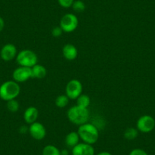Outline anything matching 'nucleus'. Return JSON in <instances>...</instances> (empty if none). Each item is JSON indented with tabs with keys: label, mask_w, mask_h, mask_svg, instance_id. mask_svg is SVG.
Returning a JSON list of instances; mask_svg holds the SVG:
<instances>
[{
	"label": "nucleus",
	"mask_w": 155,
	"mask_h": 155,
	"mask_svg": "<svg viewBox=\"0 0 155 155\" xmlns=\"http://www.w3.org/2000/svg\"><path fill=\"white\" fill-rule=\"evenodd\" d=\"M80 141V137L77 132H71L68 133L65 136V143L67 147L73 148L74 146L77 145Z\"/></svg>",
	"instance_id": "nucleus-15"
},
{
	"label": "nucleus",
	"mask_w": 155,
	"mask_h": 155,
	"mask_svg": "<svg viewBox=\"0 0 155 155\" xmlns=\"http://www.w3.org/2000/svg\"><path fill=\"white\" fill-rule=\"evenodd\" d=\"M28 132L34 139L37 140V141L43 140L47 135V130H46L45 126L39 122H35L30 125Z\"/></svg>",
	"instance_id": "nucleus-8"
},
{
	"label": "nucleus",
	"mask_w": 155,
	"mask_h": 155,
	"mask_svg": "<svg viewBox=\"0 0 155 155\" xmlns=\"http://www.w3.org/2000/svg\"><path fill=\"white\" fill-rule=\"evenodd\" d=\"M16 61L20 66L32 68L37 64V56L31 50H23L18 53Z\"/></svg>",
	"instance_id": "nucleus-4"
},
{
	"label": "nucleus",
	"mask_w": 155,
	"mask_h": 155,
	"mask_svg": "<svg viewBox=\"0 0 155 155\" xmlns=\"http://www.w3.org/2000/svg\"><path fill=\"white\" fill-rule=\"evenodd\" d=\"M78 51L75 46L71 44H67L62 48V55L68 61H73L78 57Z\"/></svg>",
	"instance_id": "nucleus-13"
},
{
	"label": "nucleus",
	"mask_w": 155,
	"mask_h": 155,
	"mask_svg": "<svg viewBox=\"0 0 155 155\" xmlns=\"http://www.w3.org/2000/svg\"><path fill=\"white\" fill-rule=\"evenodd\" d=\"M59 26L63 32L71 33L77 29L78 26V19L75 15L72 13H67L64 15L60 19Z\"/></svg>",
	"instance_id": "nucleus-5"
},
{
	"label": "nucleus",
	"mask_w": 155,
	"mask_h": 155,
	"mask_svg": "<svg viewBox=\"0 0 155 155\" xmlns=\"http://www.w3.org/2000/svg\"><path fill=\"white\" fill-rule=\"evenodd\" d=\"M63 31H62V28H60V26H56L52 29L51 31V34L53 35V37H59L62 36Z\"/></svg>",
	"instance_id": "nucleus-23"
},
{
	"label": "nucleus",
	"mask_w": 155,
	"mask_h": 155,
	"mask_svg": "<svg viewBox=\"0 0 155 155\" xmlns=\"http://www.w3.org/2000/svg\"><path fill=\"white\" fill-rule=\"evenodd\" d=\"M47 70L45 66L40 64H36L31 68V78L43 79L47 76Z\"/></svg>",
	"instance_id": "nucleus-14"
},
{
	"label": "nucleus",
	"mask_w": 155,
	"mask_h": 155,
	"mask_svg": "<svg viewBox=\"0 0 155 155\" xmlns=\"http://www.w3.org/2000/svg\"><path fill=\"white\" fill-rule=\"evenodd\" d=\"M78 134L80 139L86 144L93 145L98 141L99 138V131L97 127L92 123H84L78 126Z\"/></svg>",
	"instance_id": "nucleus-1"
},
{
	"label": "nucleus",
	"mask_w": 155,
	"mask_h": 155,
	"mask_svg": "<svg viewBox=\"0 0 155 155\" xmlns=\"http://www.w3.org/2000/svg\"><path fill=\"white\" fill-rule=\"evenodd\" d=\"M71 155H95V150L91 144L78 143L71 148Z\"/></svg>",
	"instance_id": "nucleus-11"
},
{
	"label": "nucleus",
	"mask_w": 155,
	"mask_h": 155,
	"mask_svg": "<svg viewBox=\"0 0 155 155\" xmlns=\"http://www.w3.org/2000/svg\"><path fill=\"white\" fill-rule=\"evenodd\" d=\"M138 130L137 129V128H133V127H129L128 129H126L125 130L124 134H123V136L126 138V140H129V141H132V140H135V138L138 137Z\"/></svg>",
	"instance_id": "nucleus-17"
},
{
	"label": "nucleus",
	"mask_w": 155,
	"mask_h": 155,
	"mask_svg": "<svg viewBox=\"0 0 155 155\" xmlns=\"http://www.w3.org/2000/svg\"><path fill=\"white\" fill-rule=\"evenodd\" d=\"M97 155H113V154L108 151H101L100 152V153H98Z\"/></svg>",
	"instance_id": "nucleus-28"
},
{
	"label": "nucleus",
	"mask_w": 155,
	"mask_h": 155,
	"mask_svg": "<svg viewBox=\"0 0 155 155\" xmlns=\"http://www.w3.org/2000/svg\"><path fill=\"white\" fill-rule=\"evenodd\" d=\"M4 27H5V21L2 18L0 17V32L4 29Z\"/></svg>",
	"instance_id": "nucleus-26"
},
{
	"label": "nucleus",
	"mask_w": 155,
	"mask_h": 155,
	"mask_svg": "<svg viewBox=\"0 0 155 155\" xmlns=\"http://www.w3.org/2000/svg\"><path fill=\"white\" fill-rule=\"evenodd\" d=\"M129 155H148L147 152L141 148H135L132 150Z\"/></svg>",
	"instance_id": "nucleus-24"
},
{
	"label": "nucleus",
	"mask_w": 155,
	"mask_h": 155,
	"mask_svg": "<svg viewBox=\"0 0 155 155\" xmlns=\"http://www.w3.org/2000/svg\"><path fill=\"white\" fill-rule=\"evenodd\" d=\"M42 155H61L60 150L53 144H48L43 149Z\"/></svg>",
	"instance_id": "nucleus-18"
},
{
	"label": "nucleus",
	"mask_w": 155,
	"mask_h": 155,
	"mask_svg": "<svg viewBox=\"0 0 155 155\" xmlns=\"http://www.w3.org/2000/svg\"><path fill=\"white\" fill-rule=\"evenodd\" d=\"M38 115L39 111L37 107L31 106L25 110V113H24V120H25V123L31 125L37 122Z\"/></svg>",
	"instance_id": "nucleus-12"
},
{
	"label": "nucleus",
	"mask_w": 155,
	"mask_h": 155,
	"mask_svg": "<svg viewBox=\"0 0 155 155\" xmlns=\"http://www.w3.org/2000/svg\"><path fill=\"white\" fill-rule=\"evenodd\" d=\"M83 86L78 79H71L65 86V95L70 100H76L82 94Z\"/></svg>",
	"instance_id": "nucleus-6"
},
{
	"label": "nucleus",
	"mask_w": 155,
	"mask_h": 155,
	"mask_svg": "<svg viewBox=\"0 0 155 155\" xmlns=\"http://www.w3.org/2000/svg\"><path fill=\"white\" fill-rule=\"evenodd\" d=\"M67 117L69 122L79 126L88 122L90 112L88 108H84L78 105H74L68 109L67 112Z\"/></svg>",
	"instance_id": "nucleus-2"
},
{
	"label": "nucleus",
	"mask_w": 155,
	"mask_h": 155,
	"mask_svg": "<svg viewBox=\"0 0 155 155\" xmlns=\"http://www.w3.org/2000/svg\"><path fill=\"white\" fill-rule=\"evenodd\" d=\"M20 92V85L14 80L5 81L0 86V98L5 101L16 99Z\"/></svg>",
	"instance_id": "nucleus-3"
},
{
	"label": "nucleus",
	"mask_w": 155,
	"mask_h": 155,
	"mask_svg": "<svg viewBox=\"0 0 155 155\" xmlns=\"http://www.w3.org/2000/svg\"><path fill=\"white\" fill-rule=\"evenodd\" d=\"M91 104V98L88 95L85 94H81L76 99V105L84 108H88Z\"/></svg>",
	"instance_id": "nucleus-16"
},
{
	"label": "nucleus",
	"mask_w": 155,
	"mask_h": 155,
	"mask_svg": "<svg viewBox=\"0 0 155 155\" xmlns=\"http://www.w3.org/2000/svg\"><path fill=\"white\" fill-rule=\"evenodd\" d=\"M58 3L61 7L65 8H68L71 7L74 0H57Z\"/></svg>",
	"instance_id": "nucleus-22"
},
{
	"label": "nucleus",
	"mask_w": 155,
	"mask_h": 155,
	"mask_svg": "<svg viewBox=\"0 0 155 155\" xmlns=\"http://www.w3.org/2000/svg\"><path fill=\"white\" fill-rule=\"evenodd\" d=\"M69 98L65 94H61L57 96V97L55 100V104L58 108L62 109L66 107L69 102Z\"/></svg>",
	"instance_id": "nucleus-19"
},
{
	"label": "nucleus",
	"mask_w": 155,
	"mask_h": 155,
	"mask_svg": "<svg viewBox=\"0 0 155 155\" xmlns=\"http://www.w3.org/2000/svg\"><path fill=\"white\" fill-rule=\"evenodd\" d=\"M60 154L61 155H69V152L67 149H62L60 150Z\"/></svg>",
	"instance_id": "nucleus-27"
},
{
	"label": "nucleus",
	"mask_w": 155,
	"mask_h": 155,
	"mask_svg": "<svg viewBox=\"0 0 155 155\" xmlns=\"http://www.w3.org/2000/svg\"><path fill=\"white\" fill-rule=\"evenodd\" d=\"M18 54V50L15 46L12 44H7L2 47L0 51V56L5 62H10L15 58H16Z\"/></svg>",
	"instance_id": "nucleus-10"
},
{
	"label": "nucleus",
	"mask_w": 155,
	"mask_h": 155,
	"mask_svg": "<svg viewBox=\"0 0 155 155\" xmlns=\"http://www.w3.org/2000/svg\"><path fill=\"white\" fill-rule=\"evenodd\" d=\"M71 8L75 12L81 13L85 9V4L81 0H74L71 5Z\"/></svg>",
	"instance_id": "nucleus-20"
},
{
	"label": "nucleus",
	"mask_w": 155,
	"mask_h": 155,
	"mask_svg": "<svg viewBox=\"0 0 155 155\" xmlns=\"http://www.w3.org/2000/svg\"><path fill=\"white\" fill-rule=\"evenodd\" d=\"M19 107H20L19 103L15 99L7 101V108L12 113H15V112L18 111Z\"/></svg>",
	"instance_id": "nucleus-21"
},
{
	"label": "nucleus",
	"mask_w": 155,
	"mask_h": 155,
	"mask_svg": "<svg viewBox=\"0 0 155 155\" xmlns=\"http://www.w3.org/2000/svg\"><path fill=\"white\" fill-rule=\"evenodd\" d=\"M13 80L18 83L25 82L31 78V68L19 66L12 73Z\"/></svg>",
	"instance_id": "nucleus-9"
},
{
	"label": "nucleus",
	"mask_w": 155,
	"mask_h": 155,
	"mask_svg": "<svg viewBox=\"0 0 155 155\" xmlns=\"http://www.w3.org/2000/svg\"><path fill=\"white\" fill-rule=\"evenodd\" d=\"M28 130H29V127H27L26 126H21L19 129V132L22 134L27 133L28 132Z\"/></svg>",
	"instance_id": "nucleus-25"
},
{
	"label": "nucleus",
	"mask_w": 155,
	"mask_h": 155,
	"mask_svg": "<svg viewBox=\"0 0 155 155\" xmlns=\"http://www.w3.org/2000/svg\"><path fill=\"white\" fill-rule=\"evenodd\" d=\"M136 128L138 132L149 133L155 128V120L150 115L141 116L136 123Z\"/></svg>",
	"instance_id": "nucleus-7"
}]
</instances>
